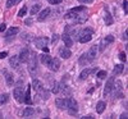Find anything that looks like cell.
<instances>
[{
  "instance_id": "1",
  "label": "cell",
  "mask_w": 128,
  "mask_h": 119,
  "mask_svg": "<svg viewBox=\"0 0 128 119\" xmlns=\"http://www.w3.org/2000/svg\"><path fill=\"white\" fill-rule=\"evenodd\" d=\"M28 70L31 74H34L37 72V55L35 52H30V56H28Z\"/></svg>"
},
{
  "instance_id": "2",
  "label": "cell",
  "mask_w": 128,
  "mask_h": 119,
  "mask_svg": "<svg viewBox=\"0 0 128 119\" xmlns=\"http://www.w3.org/2000/svg\"><path fill=\"white\" fill-rule=\"evenodd\" d=\"M92 34H94V30L92 28H84V30L80 31V42L86 44V42L91 41Z\"/></svg>"
},
{
  "instance_id": "3",
  "label": "cell",
  "mask_w": 128,
  "mask_h": 119,
  "mask_svg": "<svg viewBox=\"0 0 128 119\" xmlns=\"http://www.w3.org/2000/svg\"><path fill=\"white\" fill-rule=\"evenodd\" d=\"M20 83H22V81H19V82H18V86L14 88L13 95H14L16 100H17L18 102H23V88L20 87Z\"/></svg>"
},
{
  "instance_id": "4",
  "label": "cell",
  "mask_w": 128,
  "mask_h": 119,
  "mask_svg": "<svg viewBox=\"0 0 128 119\" xmlns=\"http://www.w3.org/2000/svg\"><path fill=\"white\" fill-rule=\"evenodd\" d=\"M48 67H49V69L52 70V72H58V70L60 69V60H59L58 58H51L50 63L48 64Z\"/></svg>"
},
{
  "instance_id": "5",
  "label": "cell",
  "mask_w": 128,
  "mask_h": 119,
  "mask_svg": "<svg viewBox=\"0 0 128 119\" xmlns=\"http://www.w3.org/2000/svg\"><path fill=\"white\" fill-rule=\"evenodd\" d=\"M55 104H56V108H59V109H68V97H58V99L55 100Z\"/></svg>"
},
{
  "instance_id": "6",
  "label": "cell",
  "mask_w": 128,
  "mask_h": 119,
  "mask_svg": "<svg viewBox=\"0 0 128 119\" xmlns=\"http://www.w3.org/2000/svg\"><path fill=\"white\" fill-rule=\"evenodd\" d=\"M34 42H35L36 48L42 49V48L48 46V44H49V38H48V37H36V38L34 40Z\"/></svg>"
},
{
  "instance_id": "7",
  "label": "cell",
  "mask_w": 128,
  "mask_h": 119,
  "mask_svg": "<svg viewBox=\"0 0 128 119\" xmlns=\"http://www.w3.org/2000/svg\"><path fill=\"white\" fill-rule=\"evenodd\" d=\"M114 81H115V78H114V77H110V78L108 80V82H106V84H105L104 96H108V95L112 92V90H113V86H114Z\"/></svg>"
},
{
  "instance_id": "8",
  "label": "cell",
  "mask_w": 128,
  "mask_h": 119,
  "mask_svg": "<svg viewBox=\"0 0 128 119\" xmlns=\"http://www.w3.org/2000/svg\"><path fill=\"white\" fill-rule=\"evenodd\" d=\"M96 52H98V46H92L87 52H86V55H87V60H88V63H91V62H94L95 60V58H96Z\"/></svg>"
},
{
  "instance_id": "9",
  "label": "cell",
  "mask_w": 128,
  "mask_h": 119,
  "mask_svg": "<svg viewBox=\"0 0 128 119\" xmlns=\"http://www.w3.org/2000/svg\"><path fill=\"white\" fill-rule=\"evenodd\" d=\"M30 50L28 49H23L22 51L19 52V55H18V58H19V62H22V63H27V60H28V56H30Z\"/></svg>"
},
{
  "instance_id": "10",
  "label": "cell",
  "mask_w": 128,
  "mask_h": 119,
  "mask_svg": "<svg viewBox=\"0 0 128 119\" xmlns=\"http://www.w3.org/2000/svg\"><path fill=\"white\" fill-rule=\"evenodd\" d=\"M114 41V36H112V35H109V36H106L102 41H101V46H100V50L102 51L106 46H108L109 44H112V42Z\"/></svg>"
},
{
  "instance_id": "11",
  "label": "cell",
  "mask_w": 128,
  "mask_h": 119,
  "mask_svg": "<svg viewBox=\"0 0 128 119\" xmlns=\"http://www.w3.org/2000/svg\"><path fill=\"white\" fill-rule=\"evenodd\" d=\"M59 55H60L63 59H68V58H70L72 52H70V50H69L68 48H62V49L59 50Z\"/></svg>"
},
{
  "instance_id": "12",
  "label": "cell",
  "mask_w": 128,
  "mask_h": 119,
  "mask_svg": "<svg viewBox=\"0 0 128 119\" xmlns=\"http://www.w3.org/2000/svg\"><path fill=\"white\" fill-rule=\"evenodd\" d=\"M50 8H45L44 10H42V12L40 13V16H38V18H37V20L38 22H42V20H45L48 17H49V14H50Z\"/></svg>"
},
{
  "instance_id": "13",
  "label": "cell",
  "mask_w": 128,
  "mask_h": 119,
  "mask_svg": "<svg viewBox=\"0 0 128 119\" xmlns=\"http://www.w3.org/2000/svg\"><path fill=\"white\" fill-rule=\"evenodd\" d=\"M62 38H63V41H64V45H66L68 49L73 45V40H72V37H70L68 34H64V35L62 36Z\"/></svg>"
},
{
  "instance_id": "14",
  "label": "cell",
  "mask_w": 128,
  "mask_h": 119,
  "mask_svg": "<svg viewBox=\"0 0 128 119\" xmlns=\"http://www.w3.org/2000/svg\"><path fill=\"white\" fill-rule=\"evenodd\" d=\"M31 87H34V90L38 92L40 90L44 88V84H42V82H41V81H38V80H34V81H32Z\"/></svg>"
},
{
  "instance_id": "15",
  "label": "cell",
  "mask_w": 128,
  "mask_h": 119,
  "mask_svg": "<svg viewBox=\"0 0 128 119\" xmlns=\"http://www.w3.org/2000/svg\"><path fill=\"white\" fill-rule=\"evenodd\" d=\"M18 32H19V28H18V27H10V28L5 32V37L9 38V37H12V36L17 35Z\"/></svg>"
},
{
  "instance_id": "16",
  "label": "cell",
  "mask_w": 128,
  "mask_h": 119,
  "mask_svg": "<svg viewBox=\"0 0 128 119\" xmlns=\"http://www.w3.org/2000/svg\"><path fill=\"white\" fill-rule=\"evenodd\" d=\"M23 101L27 104V105H31L32 104V100H31V84L27 87V90H26V94H24V99H23Z\"/></svg>"
},
{
  "instance_id": "17",
  "label": "cell",
  "mask_w": 128,
  "mask_h": 119,
  "mask_svg": "<svg viewBox=\"0 0 128 119\" xmlns=\"http://www.w3.org/2000/svg\"><path fill=\"white\" fill-rule=\"evenodd\" d=\"M9 63H10V66H12L14 69H17L18 67H19V58L17 56V55H13L12 58H10V60H9Z\"/></svg>"
},
{
  "instance_id": "18",
  "label": "cell",
  "mask_w": 128,
  "mask_h": 119,
  "mask_svg": "<svg viewBox=\"0 0 128 119\" xmlns=\"http://www.w3.org/2000/svg\"><path fill=\"white\" fill-rule=\"evenodd\" d=\"M105 108H106V104L105 101H99L98 105H96V112H98L99 114H102L104 110H105Z\"/></svg>"
},
{
  "instance_id": "19",
  "label": "cell",
  "mask_w": 128,
  "mask_h": 119,
  "mask_svg": "<svg viewBox=\"0 0 128 119\" xmlns=\"http://www.w3.org/2000/svg\"><path fill=\"white\" fill-rule=\"evenodd\" d=\"M34 114H35V109H34V108H26V109L22 112L23 116H32Z\"/></svg>"
},
{
  "instance_id": "20",
  "label": "cell",
  "mask_w": 128,
  "mask_h": 119,
  "mask_svg": "<svg viewBox=\"0 0 128 119\" xmlns=\"http://www.w3.org/2000/svg\"><path fill=\"white\" fill-rule=\"evenodd\" d=\"M40 60H41V63H42V64H45V66H48V64L50 63V60H51V56H49V55H48V52L45 54V55L42 54V55L40 56Z\"/></svg>"
},
{
  "instance_id": "21",
  "label": "cell",
  "mask_w": 128,
  "mask_h": 119,
  "mask_svg": "<svg viewBox=\"0 0 128 119\" xmlns=\"http://www.w3.org/2000/svg\"><path fill=\"white\" fill-rule=\"evenodd\" d=\"M5 80H6V84H8V86H13V83H14L13 74H10V73H5Z\"/></svg>"
},
{
  "instance_id": "22",
  "label": "cell",
  "mask_w": 128,
  "mask_h": 119,
  "mask_svg": "<svg viewBox=\"0 0 128 119\" xmlns=\"http://www.w3.org/2000/svg\"><path fill=\"white\" fill-rule=\"evenodd\" d=\"M78 63L81 64V66H86V64H88V60H87V55H86V52L84 54H82V55L80 56V60H78Z\"/></svg>"
},
{
  "instance_id": "23",
  "label": "cell",
  "mask_w": 128,
  "mask_h": 119,
  "mask_svg": "<svg viewBox=\"0 0 128 119\" xmlns=\"http://www.w3.org/2000/svg\"><path fill=\"white\" fill-rule=\"evenodd\" d=\"M59 88H60V84L58 82H52L51 83V92L52 94H59Z\"/></svg>"
},
{
  "instance_id": "24",
  "label": "cell",
  "mask_w": 128,
  "mask_h": 119,
  "mask_svg": "<svg viewBox=\"0 0 128 119\" xmlns=\"http://www.w3.org/2000/svg\"><path fill=\"white\" fill-rule=\"evenodd\" d=\"M123 69H124L123 64H116V66H115V68L113 69V73H114V76H115V74H120V73L123 72Z\"/></svg>"
},
{
  "instance_id": "25",
  "label": "cell",
  "mask_w": 128,
  "mask_h": 119,
  "mask_svg": "<svg viewBox=\"0 0 128 119\" xmlns=\"http://www.w3.org/2000/svg\"><path fill=\"white\" fill-rule=\"evenodd\" d=\"M90 73H92L91 69H84V70H82L81 74H80V80H82V81H83V80H86V78L88 77V74H90Z\"/></svg>"
},
{
  "instance_id": "26",
  "label": "cell",
  "mask_w": 128,
  "mask_h": 119,
  "mask_svg": "<svg viewBox=\"0 0 128 119\" xmlns=\"http://www.w3.org/2000/svg\"><path fill=\"white\" fill-rule=\"evenodd\" d=\"M38 92H40V96H41V99H44V100H48V99H49V96H50V92H49V91H46L45 88L40 90Z\"/></svg>"
},
{
  "instance_id": "27",
  "label": "cell",
  "mask_w": 128,
  "mask_h": 119,
  "mask_svg": "<svg viewBox=\"0 0 128 119\" xmlns=\"http://www.w3.org/2000/svg\"><path fill=\"white\" fill-rule=\"evenodd\" d=\"M105 24H106V26H112V24H113V17H112L108 12L105 13Z\"/></svg>"
},
{
  "instance_id": "28",
  "label": "cell",
  "mask_w": 128,
  "mask_h": 119,
  "mask_svg": "<svg viewBox=\"0 0 128 119\" xmlns=\"http://www.w3.org/2000/svg\"><path fill=\"white\" fill-rule=\"evenodd\" d=\"M8 101H9V95L8 94L0 95V104H6Z\"/></svg>"
},
{
  "instance_id": "29",
  "label": "cell",
  "mask_w": 128,
  "mask_h": 119,
  "mask_svg": "<svg viewBox=\"0 0 128 119\" xmlns=\"http://www.w3.org/2000/svg\"><path fill=\"white\" fill-rule=\"evenodd\" d=\"M40 9H41V5H40V4H36V5H34V6H32V9H31V14H32V16L37 14Z\"/></svg>"
},
{
  "instance_id": "30",
  "label": "cell",
  "mask_w": 128,
  "mask_h": 119,
  "mask_svg": "<svg viewBox=\"0 0 128 119\" xmlns=\"http://www.w3.org/2000/svg\"><path fill=\"white\" fill-rule=\"evenodd\" d=\"M68 113L69 115H76L78 113V106H74V108H68Z\"/></svg>"
},
{
  "instance_id": "31",
  "label": "cell",
  "mask_w": 128,
  "mask_h": 119,
  "mask_svg": "<svg viewBox=\"0 0 128 119\" xmlns=\"http://www.w3.org/2000/svg\"><path fill=\"white\" fill-rule=\"evenodd\" d=\"M26 14H27V6L23 5V8L18 12V17H23V16H26Z\"/></svg>"
},
{
  "instance_id": "32",
  "label": "cell",
  "mask_w": 128,
  "mask_h": 119,
  "mask_svg": "<svg viewBox=\"0 0 128 119\" xmlns=\"http://www.w3.org/2000/svg\"><path fill=\"white\" fill-rule=\"evenodd\" d=\"M96 77L100 78V80H104V78L106 77V72H105V70H99L98 74H96Z\"/></svg>"
},
{
  "instance_id": "33",
  "label": "cell",
  "mask_w": 128,
  "mask_h": 119,
  "mask_svg": "<svg viewBox=\"0 0 128 119\" xmlns=\"http://www.w3.org/2000/svg\"><path fill=\"white\" fill-rule=\"evenodd\" d=\"M82 10H86V8H84V5H80V6H76L72 9V12H76V13H80L82 12Z\"/></svg>"
},
{
  "instance_id": "34",
  "label": "cell",
  "mask_w": 128,
  "mask_h": 119,
  "mask_svg": "<svg viewBox=\"0 0 128 119\" xmlns=\"http://www.w3.org/2000/svg\"><path fill=\"white\" fill-rule=\"evenodd\" d=\"M18 2H19V0H8V2H6V8H12V6L16 5Z\"/></svg>"
},
{
  "instance_id": "35",
  "label": "cell",
  "mask_w": 128,
  "mask_h": 119,
  "mask_svg": "<svg viewBox=\"0 0 128 119\" xmlns=\"http://www.w3.org/2000/svg\"><path fill=\"white\" fill-rule=\"evenodd\" d=\"M119 59H120L122 62H126V60H127V55H126V52H120V54H119Z\"/></svg>"
},
{
  "instance_id": "36",
  "label": "cell",
  "mask_w": 128,
  "mask_h": 119,
  "mask_svg": "<svg viewBox=\"0 0 128 119\" xmlns=\"http://www.w3.org/2000/svg\"><path fill=\"white\" fill-rule=\"evenodd\" d=\"M123 9H124V12L127 14L128 13V2H127V0H124V2H123Z\"/></svg>"
},
{
  "instance_id": "37",
  "label": "cell",
  "mask_w": 128,
  "mask_h": 119,
  "mask_svg": "<svg viewBox=\"0 0 128 119\" xmlns=\"http://www.w3.org/2000/svg\"><path fill=\"white\" fill-rule=\"evenodd\" d=\"M48 2H49L50 4H52V5H55V4H60L62 0H48Z\"/></svg>"
},
{
  "instance_id": "38",
  "label": "cell",
  "mask_w": 128,
  "mask_h": 119,
  "mask_svg": "<svg viewBox=\"0 0 128 119\" xmlns=\"http://www.w3.org/2000/svg\"><path fill=\"white\" fill-rule=\"evenodd\" d=\"M58 40H59L58 35H54V36H52V38H51V42H52V44H56V42H58Z\"/></svg>"
},
{
  "instance_id": "39",
  "label": "cell",
  "mask_w": 128,
  "mask_h": 119,
  "mask_svg": "<svg viewBox=\"0 0 128 119\" xmlns=\"http://www.w3.org/2000/svg\"><path fill=\"white\" fill-rule=\"evenodd\" d=\"M6 55H8V52H6V51H2V52H0V59L6 58Z\"/></svg>"
},
{
  "instance_id": "40",
  "label": "cell",
  "mask_w": 128,
  "mask_h": 119,
  "mask_svg": "<svg viewBox=\"0 0 128 119\" xmlns=\"http://www.w3.org/2000/svg\"><path fill=\"white\" fill-rule=\"evenodd\" d=\"M6 30V24L5 23H3V24H0V32H4Z\"/></svg>"
},
{
  "instance_id": "41",
  "label": "cell",
  "mask_w": 128,
  "mask_h": 119,
  "mask_svg": "<svg viewBox=\"0 0 128 119\" xmlns=\"http://www.w3.org/2000/svg\"><path fill=\"white\" fill-rule=\"evenodd\" d=\"M24 23H26L27 26H30V24H32V19H30V18H28V19H26V20H24Z\"/></svg>"
},
{
  "instance_id": "42",
  "label": "cell",
  "mask_w": 128,
  "mask_h": 119,
  "mask_svg": "<svg viewBox=\"0 0 128 119\" xmlns=\"http://www.w3.org/2000/svg\"><path fill=\"white\" fill-rule=\"evenodd\" d=\"M80 3H82V4H86V3H91L92 0H78Z\"/></svg>"
},
{
  "instance_id": "43",
  "label": "cell",
  "mask_w": 128,
  "mask_h": 119,
  "mask_svg": "<svg viewBox=\"0 0 128 119\" xmlns=\"http://www.w3.org/2000/svg\"><path fill=\"white\" fill-rule=\"evenodd\" d=\"M127 38H128V36H127V30H126V32H123V40L127 41Z\"/></svg>"
},
{
  "instance_id": "44",
  "label": "cell",
  "mask_w": 128,
  "mask_h": 119,
  "mask_svg": "<svg viewBox=\"0 0 128 119\" xmlns=\"http://www.w3.org/2000/svg\"><path fill=\"white\" fill-rule=\"evenodd\" d=\"M120 119H127V113H123V114L120 115Z\"/></svg>"
},
{
  "instance_id": "45",
  "label": "cell",
  "mask_w": 128,
  "mask_h": 119,
  "mask_svg": "<svg viewBox=\"0 0 128 119\" xmlns=\"http://www.w3.org/2000/svg\"><path fill=\"white\" fill-rule=\"evenodd\" d=\"M95 88H96V87H92V88H90V90H88L87 92H88V94H92V92L95 91Z\"/></svg>"
},
{
  "instance_id": "46",
  "label": "cell",
  "mask_w": 128,
  "mask_h": 119,
  "mask_svg": "<svg viewBox=\"0 0 128 119\" xmlns=\"http://www.w3.org/2000/svg\"><path fill=\"white\" fill-rule=\"evenodd\" d=\"M42 50H44V52H49V48H46V46L42 48Z\"/></svg>"
},
{
  "instance_id": "47",
  "label": "cell",
  "mask_w": 128,
  "mask_h": 119,
  "mask_svg": "<svg viewBox=\"0 0 128 119\" xmlns=\"http://www.w3.org/2000/svg\"><path fill=\"white\" fill-rule=\"evenodd\" d=\"M83 119H92L91 115H86V116H83Z\"/></svg>"
},
{
  "instance_id": "48",
  "label": "cell",
  "mask_w": 128,
  "mask_h": 119,
  "mask_svg": "<svg viewBox=\"0 0 128 119\" xmlns=\"http://www.w3.org/2000/svg\"><path fill=\"white\" fill-rule=\"evenodd\" d=\"M0 116H2V113H0Z\"/></svg>"
}]
</instances>
